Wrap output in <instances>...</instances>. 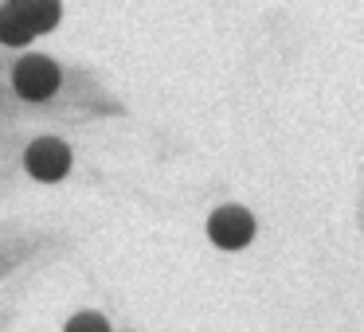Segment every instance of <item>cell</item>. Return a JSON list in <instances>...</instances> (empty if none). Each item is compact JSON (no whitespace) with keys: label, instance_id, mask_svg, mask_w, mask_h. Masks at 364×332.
Segmentation results:
<instances>
[{"label":"cell","instance_id":"5b68a950","mask_svg":"<svg viewBox=\"0 0 364 332\" xmlns=\"http://www.w3.org/2000/svg\"><path fill=\"white\" fill-rule=\"evenodd\" d=\"M32 40L36 35L28 32V28L16 20V12L4 4V9H0V43H4V48H28Z\"/></svg>","mask_w":364,"mask_h":332},{"label":"cell","instance_id":"7a4b0ae2","mask_svg":"<svg viewBox=\"0 0 364 332\" xmlns=\"http://www.w3.org/2000/svg\"><path fill=\"white\" fill-rule=\"evenodd\" d=\"M208 238H212L220 250H243L247 243L255 238V215L247 211V207H220V211H212V219H208Z\"/></svg>","mask_w":364,"mask_h":332},{"label":"cell","instance_id":"3957f363","mask_svg":"<svg viewBox=\"0 0 364 332\" xmlns=\"http://www.w3.org/2000/svg\"><path fill=\"white\" fill-rule=\"evenodd\" d=\"M24 168L36 176V180H43V184L63 180V176L71 172V149H67L63 141H55V137H40V141L28 145Z\"/></svg>","mask_w":364,"mask_h":332},{"label":"cell","instance_id":"8992f818","mask_svg":"<svg viewBox=\"0 0 364 332\" xmlns=\"http://www.w3.org/2000/svg\"><path fill=\"white\" fill-rule=\"evenodd\" d=\"M63 332H110V324H106V316H98V313H79V316L67 321Z\"/></svg>","mask_w":364,"mask_h":332},{"label":"cell","instance_id":"6da1fadb","mask_svg":"<svg viewBox=\"0 0 364 332\" xmlns=\"http://www.w3.org/2000/svg\"><path fill=\"white\" fill-rule=\"evenodd\" d=\"M59 82H63L59 67L51 63V59H43V55L20 59L16 71H12V87H16V94L28 98V102H43V98H51L59 90Z\"/></svg>","mask_w":364,"mask_h":332},{"label":"cell","instance_id":"277c9868","mask_svg":"<svg viewBox=\"0 0 364 332\" xmlns=\"http://www.w3.org/2000/svg\"><path fill=\"white\" fill-rule=\"evenodd\" d=\"M9 9L16 12V20L32 35L51 32V28L59 24V16H63V4H59V0H9Z\"/></svg>","mask_w":364,"mask_h":332}]
</instances>
